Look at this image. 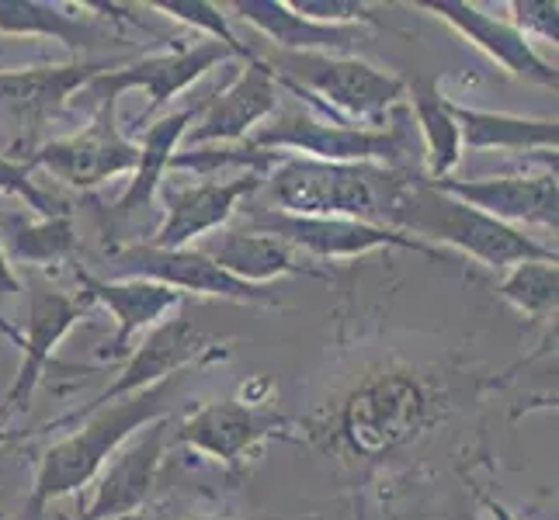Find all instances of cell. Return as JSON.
Listing matches in <instances>:
<instances>
[{"mask_svg": "<svg viewBox=\"0 0 559 520\" xmlns=\"http://www.w3.org/2000/svg\"><path fill=\"white\" fill-rule=\"evenodd\" d=\"M445 413L431 378L414 368H379L341 399L326 427V448L352 458H385L414 445Z\"/></svg>", "mask_w": 559, "mask_h": 520, "instance_id": "6da1fadb", "label": "cell"}, {"mask_svg": "<svg viewBox=\"0 0 559 520\" xmlns=\"http://www.w3.org/2000/svg\"><path fill=\"white\" fill-rule=\"evenodd\" d=\"M411 178L396 167L376 164H323L306 157H285L264 173L261 195L288 216L355 219L390 229V216L407 191Z\"/></svg>", "mask_w": 559, "mask_h": 520, "instance_id": "7a4b0ae2", "label": "cell"}, {"mask_svg": "<svg viewBox=\"0 0 559 520\" xmlns=\"http://www.w3.org/2000/svg\"><path fill=\"white\" fill-rule=\"evenodd\" d=\"M181 375L150 385V389L126 396L119 402H108V407L94 410L87 416H81L70 437L56 440V445L43 455L32 483V496H28V517L38 520L46 504L52 499H63L81 493L84 486L94 483V475L105 469V461L119 451L132 434H140L146 423L164 420L170 396H175Z\"/></svg>", "mask_w": 559, "mask_h": 520, "instance_id": "3957f363", "label": "cell"}, {"mask_svg": "<svg viewBox=\"0 0 559 520\" xmlns=\"http://www.w3.org/2000/svg\"><path fill=\"white\" fill-rule=\"evenodd\" d=\"M390 229L428 246L438 243V250L452 246L459 254L473 257L476 264L490 267V271H511L514 264H528V261H549V264L559 261L556 246L538 243L525 237L522 229L504 226L484 216V211L449 198L445 191L431 188L424 178H411L407 191L400 195L390 216Z\"/></svg>", "mask_w": 559, "mask_h": 520, "instance_id": "277c9868", "label": "cell"}, {"mask_svg": "<svg viewBox=\"0 0 559 520\" xmlns=\"http://www.w3.org/2000/svg\"><path fill=\"white\" fill-rule=\"evenodd\" d=\"M264 63L272 66L278 87L296 94L299 101H306V108L323 114V119L379 129L385 114L407 98L403 76L355 60V56L272 52Z\"/></svg>", "mask_w": 559, "mask_h": 520, "instance_id": "5b68a950", "label": "cell"}, {"mask_svg": "<svg viewBox=\"0 0 559 520\" xmlns=\"http://www.w3.org/2000/svg\"><path fill=\"white\" fill-rule=\"evenodd\" d=\"M243 146L323 160V164H376V167H393L411 153V140L403 136V125H390V129L352 125L341 119H323V114L310 108L275 111Z\"/></svg>", "mask_w": 559, "mask_h": 520, "instance_id": "8992f818", "label": "cell"}, {"mask_svg": "<svg viewBox=\"0 0 559 520\" xmlns=\"http://www.w3.org/2000/svg\"><path fill=\"white\" fill-rule=\"evenodd\" d=\"M243 229L250 233H264L288 243L310 261H352L365 257L372 250H414V254L445 261L449 254L438 246H428L414 237H403L396 229L369 226L355 219H320V216H288V211L250 205L243 208Z\"/></svg>", "mask_w": 559, "mask_h": 520, "instance_id": "52a82bcc", "label": "cell"}, {"mask_svg": "<svg viewBox=\"0 0 559 520\" xmlns=\"http://www.w3.org/2000/svg\"><path fill=\"white\" fill-rule=\"evenodd\" d=\"M234 49H226L223 43H212V38H195L188 46H175L167 52H153V56H140V60L129 63H115L111 70L98 73L94 81L81 90L84 98H94L98 105H119V98L126 90H146V114H157L164 105H170L181 90H188L195 81L209 70L223 66L226 60H234Z\"/></svg>", "mask_w": 559, "mask_h": 520, "instance_id": "ba28073f", "label": "cell"}, {"mask_svg": "<svg viewBox=\"0 0 559 520\" xmlns=\"http://www.w3.org/2000/svg\"><path fill=\"white\" fill-rule=\"evenodd\" d=\"M229 351H219V340L202 334L199 326H191L188 319L175 316V319H160L153 330L143 337V343L126 358V364L119 368V375H115V382L108 385L105 392L94 396V402H87V407L73 410L60 420L49 423L52 427H63V423H76L81 416L94 413L108 407V402H119L126 396H136L143 389H150V385L157 382H167L181 375L185 368H195V364H205V361H216V358H226Z\"/></svg>", "mask_w": 559, "mask_h": 520, "instance_id": "9c48e42d", "label": "cell"}, {"mask_svg": "<svg viewBox=\"0 0 559 520\" xmlns=\"http://www.w3.org/2000/svg\"><path fill=\"white\" fill-rule=\"evenodd\" d=\"M108 278H143L175 288L178 295H205L237 305H278L272 285H247L212 264L202 250H160L150 243H132L108 257Z\"/></svg>", "mask_w": 559, "mask_h": 520, "instance_id": "30bf717a", "label": "cell"}, {"mask_svg": "<svg viewBox=\"0 0 559 520\" xmlns=\"http://www.w3.org/2000/svg\"><path fill=\"white\" fill-rule=\"evenodd\" d=\"M136 164H140V143L122 132L115 105H98L94 119L81 132L35 146L28 157L32 170H46L60 184L81 191H91L111 178L132 173Z\"/></svg>", "mask_w": 559, "mask_h": 520, "instance_id": "8fae6325", "label": "cell"}, {"mask_svg": "<svg viewBox=\"0 0 559 520\" xmlns=\"http://www.w3.org/2000/svg\"><path fill=\"white\" fill-rule=\"evenodd\" d=\"M22 288L28 292L25 330H22V343H17L22 347V364H17V375L11 382L4 402H0V413L8 420L32 407V396L38 389V382H43V372L49 368L52 351L94 305L84 292H76V295L60 292V288H52L38 275H32Z\"/></svg>", "mask_w": 559, "mask_h": 520, "instance_id": "7c38bea8", "label": "cell"}, {"mask_svg": "<svg viewBox=\"0 0 559 520\" xmlns=\"http://www.w3.org/2000/svg\"><path fill=\"white\" fill-rule=\"evenodd\" d=\"M293 420L282 416L272 407H254L243 399H216L205 402L202 410L191 413L178 434L175 445L202 451L212 461H219L223 469L240 472L243 461L254 455L264 440L272 437H293Z\"/></svg>", "mask_w": 559, "mask_h": 520, "instance_id": "4fadbf2b", "label": "cell"}, {"mask_svg": "<svg viewBox=\"0 0 559 520\" xmlns=\"http://www.w3.org/2000/svg\"><path fill=\"white\" fill-rule=\"evenodd\" d=\"M261 184H264L261 170H240L237 178H229V181L205 178L199 184H185V188L160 184L157 195L164 198L167 216L157 233H153L150 246L185 250L212 233H219V229H226V222L240 211V205L258 195Z\"/></svg>", "mask_w": 559, "mask_h": 520, "instance_id": "5bb4252c", "label": "cell"}, {"mask_svg": "<svg viewBox=\"0 0 559 520\" xmlns=\"http://www.w3.org/2000/svg\"><path fill=\"white\" fill-rule=\"evenodd\" d=\"M278 111V81L261 56L243 60L240 73L229 81L216 98H209L199 119L185 132V146H234L247 143L254 132Z\"/></svg>", "mask_w": 559, "mask_h": 520, "instance_id": "9a60e30c", "label": "cell"}, {"mask_svg": "<svg viewBox=\"0 0 559 520\" xmlns=\"http://www.w3.org/2000/svg\"><path fill=\"white\" fill-rule=\"evenodd\" d=\"M167 420H153L140 434H132L115 451L105 469L94 475V496L81 520H122L136 517V510L150 499L157 475L164 469L167 451Z\"/></svg>", "mask_w": 559, "mask_h": 520, "instance_id": "2e32d148", "label": "cell"}, {"mask_svg": "<svg viewBox=\"0 0 559 520\" xmlns=\"http://www.w3.org/2000/svg\"><path fill=\"white\" fill-rule=\"evenodd\" d=\"M431 188L445 191L449 198L469 205L484 216L514 226V222H532L546 226L556 233L559 222V184L556 170L546 173H500V178H445V181H428Z\"/></svg>", "mask_w": 559, "mask_h": 520, "instance_id": "e0dca14e", "label": "cell"}, {"mask_svg": "<svg viewBox=\"0 0 559 520\" xmlns=\"http://www.w3.org/2000/svg\"><path fill=\"white\" fill-rule=\"evenodd\" d=\"M417 8L441 17L449 28H455L466 43H473L487 60H493L500 70L518 76V81L556 90L559 84L556 66L535 52V46L508 17H493L487 11H479L476 4H466V0H417Z\"/></svg>", "mask_w": 559, "mask_h": 520, "instance_id": "ac0fdd59", "label": "cell"}, {"mask_svg": "<svg viewBox=\"0 0 559 520\" xmlns=\"http://www.w3.org/2000/svg\"><path fill=\"white\" fill-rule=\"evenodd\" d=\"M119 60H73L46 66L0 70V114H11L17 125L38 132L52 114H60L73 94H81L94 76L111 70Z\"/></svg>", "mask_w": 559, "mask_h": 520, "instance_id": "d6986e66", "label": "cell"}, {"mask_svg": "<svg viewBox=\"0 0 559 520\" xmlns=\"http://www.w3.org/2000/svg\"><path fill=\"white\" fill-rule=\"evenodd\" d=\"M76 285L91 302H102L105 310L115 316V337L105 347V364L102 368L111 372L115 364L132 354V340L143 330H153L170 310H178L181 299L175 288L143 281V278H94L76 267Z\"/></svg>", "mask_w": 559, "mask_h": 520, "instance_id": "ffe728a7", "label": "cell"}, {"mask_svg": "<svg viewBox=\"0 0 559 520\" xmlns=\"http://www.w3.org/2000/svg\"><path fill=\"white\" fill-rule=\"evenodd\" d=\"M223 11H229L226 17H237V22L264 35L278 52L348 56L369 38V28H361V25L310 22V17H302L288 8V0H234V4H226Z\"/></svg>", "mask_w": 559, "mask_h": 520, "instance_id": "44dd1931", "label": "cell"}, {"mask_svg": "<svg viewBox=\"0 0 559 520\" xmlns=\"http://www.w3.org/2000/svg\"><path fill=\"white\" fill-rule=\"evenodd\" d=\"M195 250H202L212 264L247 285H272L285 275H323L317 261L275 237L250 233V229H219V233L199 240Z\"/></svg>", "mask_w": 559, "mask_h": 520, "instance_id": "7402d4cb", "label": "cell"}, {"mask_svg": "<svg viewBox=\"0 0 559 520\" xmlns=\"http://www.w3.org/2000/svg\"><path fill=\"white\" fill-rule=\"evenodd\" d=\"M202 105L205 101L181 108V111H170V114H160V119L136 140L140 143V164H136V170H132L129 188L119 195V202H115V216H136V211L153 205V198H157V191L164 184V170H170V160H175V153L185 140V132L191 129V122L199 119Z\"/></svg>", "mask_w": 559, "mask_h": 520, "instance_id": "603a6c76", "label": "cell"}, {"mask_svg": "<svg viewBox=\"0 0 559 520\" xmlns=\"http://www.w3.org/2000/svg\"><path fill=\"white\" fill-rule=\"evenodd\" d=\"M449 111L459 125L462 149H552L559 146V125L556 119H525V114L508 111H484L469 105L449 101Z\"/></svg>", "mask_w": 559, "mask_h": 520, "instance_id": "cb8c5ba5", "label": "cell"}, {"mask_svg": "<svg viewBox=\"0 0 559 520\" xmlns=\"http://www.w3.org/2000/svg\"><path fill=\"white\" fill-rule=\"evenodd\" d=\"M407 94L411 114L424 140V164H428L424 181H445L462 164V153H466L462 149L459 125L449 111V98L441 94L435 76H414V81H407Z\"/></svg>", "mask_w": 559, "mask_h": 520, "instance_id": "d4e9b609", "label": "cell"}, {"mask_svg": "<svg viewBox=\"0 0 559 520\" xmlns=\"http://www.w3.org/2000/svg\"><path fill=\"white\" fill-rule=\"evenodd\" d=\"M0 35L52 38L73 52L105 43L94 14H76V8L46 4V0H0Z\"/></svg>", "mask_w": 559, "mask_h": 520, "instance_id": "484cf974", "label": "cell"}, {"mask_svg": "<svg viewBox=\"0 0 559 520\" xmlns=\"http://www.w3.org/2000/svg\"><path fill=\"white\" fill-rule=\"evenodd\" d=\"M0 246H4L8 261H22L32 267L43 264H60L73 257L76 250V233L67 216L38 219V216H0Z\"/></svg>", "mask_w": 559, "mask_h": 520, "instance_id": "4316f807", "label": "cell"}, {"mask_svg": "<svg viewBox=\"0 0 559 520\" xmlns=\"http://www.w3.org/2000/svg\"><path fill=\"white\" fill-rule=\"evenodd\" d=\"M500 299L511 302L514 310L528 319L556 316V302H559L556 264H549V261L514 264L511 271H504V281H500Z\"/></svg>", "mask_w": 559, "mask_h": 520, "instance_id": "83f0119b", "label": "cell"}, {"mask_svg": "<svg viewBox=\"0 0 559 520\" xmlns=\"http://www.w3.org/2000/svg\"><path fill=\"white\" fill-rule=\"evenodd\" d=\"M153 11H160L167 17H175V22L181 25H191V28H199L202 38H212V43H223L226 49H234L240 60H250V52L237 32L229 28V17L219 4H209V0H157V4H150Z\"/></svg>", "mask_w": 559, "mask_h": 520, "instance_id": "f1b7e54d", "label": "cell"}, {"mask_svg": "<svg viewBox=\"0 0 559 520\" xmlns=\"http://www.w3.org/2000/svg\"><path fill=\"white\" fill-rule=\"evenodd\" d=\"M0 195H11L17 202H25V208L38 219H52V216H67V205L52 195V191L35 184V173L28 160H11L0 153Z\"/></svg>", "mask_w": 559, "mask_h": 520, "instance_id": "f546056e", "label": "cell"}, {"mask_svg": "<svg viewBox=\"0 0 559 520\" xmlns=\"http://www.w3.org/2000/svg\"><path fill=\"white\" fill-rule=\"evenodd\" d=\"M288 8L320 25H361V28L379 25L372 8L361 4V0H288Z\"/></svg>", "mask_w": 559, "mask_h": 520, "instance_id": "4dcf8cb0", "label": "cell"}, {"mask_svg": "<svg viewBox=\"0 0 559 520\" xmlns=\"http://www.w3.org/2000/svg\"><path fill=\"white\" fill-rule=\"evenodd\" d=\"M508 11H511L508 22L522 32L528 43H532V35H538L549 46L559 43V8H556V0H511Z\"/></svg>", "mask_w": 559, "mask_h": 520, "instance_id": "1f68e13d", "label": "cell"}, {"mask_svg": "<svg viewBox=\"0 0 559 520\" xmlns=\"http://www.w3.org/2000/svg\"><path fill=\"white\" fill-rule=\"evenodd\" d=\"M22 292V278H17L14 264L8 261L4 246H0V295H17Z\"/></svg>", "mask_w": 559, "mask_h": 520, "instance_id": "d6a6232c", "label": "cell"}, {"mask_svg": "<svg viewBox=\"0 0 559 520\" xmlns=\"http://www.w3.org/2000/svg\"><path fill=\"white\" fill-rule=\"evenodd\" d=\"M479 504H484V510L490 513V520H522L514 510H508L504 504H497L493 496H479Z\"/></svg>", "mask_w": 559, "mask_h": 520, "instance_id": "836d02e7", "label": "cell"}, {"mask_svg": "<svg viewBox=\"0 0 559 520\" xmlns=\"http://www.w3.org/2000/svg\"><path fill=\"white\" fill-rule=\"evenodd\" d=\"M0 337H8V340H14V343H22V330H17V326L0 313Z\"/></svg>", "mask_w": 559, "mask_h": 520, "instance_id": "e575fe53", "label": "cell"}, {"mask_svg": "<svg viewBox=\"0 0 559 520\" xmlns=\"http://www.w3.org/2000/svg\"><path fill=\"white\" fill-rule=\"evenodd\" d=\"M14 437H17V434H14V431L8 427V416H4V413H0V448H4V445H11V440H14Z\"/></svg>", "mask_w": 559, "mask_h": 520, "instance_id": "d590c367", "label": "cell"}, {"mask_svg": "<svg viewBox=\"0 0 559 520\" xmlns=\"http://www.w3.org/2000/svg\"><path fill=\"white\" fill-rule=\"evenodd\" d=\"M449 520H479V513H476V510H459V513H452Z\"/></svg>", "mask_w": 559, "mask_h": 520, "instance_id": "8d00e7d4", "label": "cell"}, {"mask_svg": "<svg viewBox=\"0 0 559 520\" xmlns=\"http://www.w3.org/2000/svg\"><path fill=\"white\" fill-rule=\"evenodd\" d=\"M188 520H237V517H188Z\"/></svg>", "mask_w": 559, "mask_h": 520, "instance_id": "74e56055", "label": "cell"}, {"mask_svg": "<svg viewBox=\"0 0 559 520\" xmlns=\"http://www.w3.org/2000/svg\"><path fill=\"white\" fill-rule=\"evenodd\" d=\"M0 520H4V507H0Z\"/></svg>", "mask_w": 559, "mask_h": 520, "instance_id": "f35d334b", "label": "cell"}, {"mask_svg": "<svg viewBox=\"0 0 559 520\" xmlns=\"http://www.w3.org/2000/svg\"><path fill=\"white\" fill-rule=\"evenodd\" d=\"M122 520H136V517H122Z\"/></svg>", "mask_w": 559, "mask_h": 520, "instance_id": "ab89813d", "label": "cell"}]
</instances>
